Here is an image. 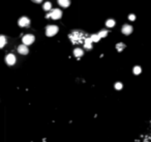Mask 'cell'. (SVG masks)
<instances>
[{
    "mask_svg": "<svg viewBox=\"0 0 151 142\" xmlns=\"http://www.w3.org/2000/svg\"><path fill=\"white\" fill-rule=\"evenodd\" d=\"M68 37H69V39L72 41V44L78 45V44H82V43L84 44L85 39H87L88 36L85 32H82V31H80V30H74L69 34Z\"/></svg>",
    "mask_w": 151,
    "mask_h": 142,
    "instance_id": "cell-1",
    "label": "cell"
},
{
    "mask_svg": "<svg viewBox=\"0 0 151 142\" xmlns=\"http://www.w3.org/2000/svg\"><path fill=\"white\" fill-rule=\"evenodd\" d=\"M62 17V12L59 8H54L53 10H52L51 13L48 14V15L46 16V18H52L53 20H58V19H60Z\"/></svg>",
    "mask_w": 151,
    "mask_h": 142,
    "instance_id": "cell-2",
    "label": "cell"
},
{
    "mask_svg": "<svg viewBox=\"0 0 151 142\" xmlns=\"http://www.w3.org/2000/svg\"><path fill=\"white\" fill-rule=\"evenodd\" d=\"M59 28L56 25H48L46 27V35L47 36H54L58 32Z\"/></svg>",
    "mask_w": 151,
    "mask_h": 142,
    "instance_id": "cell-3",
    "label": "cell"
},
{
    "mask_svg": "<svg viewBox=\"0 0 151 142\" xmlns=\"http://www.w3.org/2000/svg\"><path fill=\"white\" fill-rule=\"evenodd\" d=\"M34 39H35L34 35H32V34H26V35L23 36V39H22V41H23V44H24V45H26V46H28V45H31L32 43H33Z\"/></svg>",
    "mask_w": 151,
    "mask_h": 142,
    "instance_id": "cell-4",
    "label": "cell"
},
{
    "mask_svg": "<svg viewBox=\"0 0 151 142\" xmlns=\"http://www.w3.org/2000/svg\"><path fill=\"white\" fill-rule=\"evenodd\" d=\"M18 24L20 27H28L30 25V20L27 17H22V18L19 19Z\"/></svg>",
    "mask_w": 151,
    "mask_h": 142,
    "instance_id": "cell-5",
    "label": "cell"
},
{
    "mask_svg": "<svg viewBox=\"0 0 151 142\" xmlns=\"http://www.w3.org/2000/svg\"><path fill=\"white\" fill-rule=\"evenodd\" d=\"M16 60H17V58L14 54H7L5 56V62L8 65H14L16 63Z\"/></svg>",
    "mask_w": 151,
    "mask_h": 142,
    "instance_id": "cell-6",
    "label": "cell"
},
{
    "mask_svg": "<svg viewBox=\"0 0 151 142\" xmlns=\"http://www.w3.org/2000/svg\"><path fill=\"white\" fill-rule=\"evenodd\" d=\"M123 34H125V35H129V34L133 32V26L128 25V24H124L122 26V29H121Z\"/></svg>",
    "mask_w": 151,
    "mask_h": 142,
    "instance_id": "cell-7",
    "label": "cell"
},
{
    "mask_svg": "<svg viewBox=\"0 0 151 142\" xmlns=\"http://www.w3.org/2000/svg\"><path fill=\"white\" fill-rule=\"evenodd\" d=\"M18 52L20 53V54H22V55H26V54H28V52H29V50H28V47L26 46V45H20V46L18 47Z\"/></svg>",
    "mask_w": 151,
    "mask_h": 142,
    "instance_id": "cell-8",
    "label": "cell"
},
{
    "mask_svg": "<svg viewBox=\"0 0 151 142\" xmlns=\"http://www.w3.org/2000/svg\"><path fill=\"white\" fill-rule=\"evenodd\" d=\"M57 2L62 7H68L70 4V0H57Z\"/></svg>",
    "mask_w": 151,
    "mask_h": 142,
    "instance_id": "cell-9",
    "label": "cell"
},
{
    "mask_svg": "<svg viewBox=\"0 0 151 142\" xmlns=\"http://www.w3.org/2000/svg\"><path fill=\"white\" fill-rule=\"evenodd\" d=\"M92 43L93 41H91V39H90V37H87L84 41V47L86 49H92Z\"/></svg>",
    "mask_w": 151,
    "mask_h": 142,
    "instance_id": "cell-10",
    "label": "cell"
},
{
    "mask_svg": "<svg viewBox=\"0 0 151 142\" xmlns=\"http://www.w3.org/2000/svg\"><path fill=\"white\" fill-rule=\"evenodd\" d=\"M83 54H84V52H83L82 49H80V48H76V49L74 50V55L76 57H78V58L83 56Z\"/></svg>",
    "mask_w": 151,
    "mask_h": 142,
    "instance_id": "cell-11",
    "label": "cell"
},
{
    "mask_svg": "<svg viewBox=\"0 0 151 142\" xmlns=\"http://www.w3.org/2000/svg\"><path fill=\"white\" fill-rule=\"evenodd\" d=\"M115 24H116L115 20H113V19H109V20H107V22H106V25H107V27H109V28L114 27Z\"/></svg>",
    "mask_w": 151,
    "mask_h": 142,
    "instance_id": "cell-12",
    "label": "cell"
},
{
    "mask_svg": "<svg viewBox=\"0 0 151 142\" xmlns=\"http://www.w3.org/2000/svg\"><path fill=\"white\" fill-rule=\"evenodd\" d=\"M6 44V37L4 35H0V49L3 48Z\"/></svg>",
    "mask_w": 151,
    "mask_h": 142,
    "instance_id": "cell-13",
    "label": "cell"
},
{
    "mask_svg": "<svg viewBox=\"0 0 151 142\" xmlns=\"http://www.w3.org/2000/svg\"><path fill=\"white\" fill-rule=\"evenodd\" d=\"M124 48H125V44H123V43H118V44L116 45V49H117L118 52L123 51Z\"/></svg>",
    "mask_w": 151,
    "mask_h": 142,
    "instance_id": "cell-14",
    "label": "cell"
},
{
    "mask_svg": "<svg viewBox=\"0 0 151 142\" xmlns=\"http://www.w3.org/2000/svg\"><path fill=\"white\" fill-rule=\"evenodd\" d=\"M133 74H135V75H140V74H141V72H142L141 67H139V65H136V67H133Z\"/></svg>",
    "mask_w": 151,
    "mask_h": 142,
    "instance_id": "cell-15",
    "label": "cell"
},
{
    "mask_svg": "<svg viewBox=\"0 0 151 142\" xmlns=\"http://www.w3.org/2000/svg\"><path fill=\"white\" fill-rule=\"evenodd\" d=\"M90 39H91L92 41H94V43H98V41H100V37L98 34H92V35H90Z\"/></svg>",
    "mask_w": 151,
    "mask_h": 142,
    "instance_id": "cell-16",
    "label": "cell"
},
{
    "mask_svg": "<svg viewBox=\"0 0 151 142\" xmlns=\"http://www.w3.org/2000/svg\"><path fill=\"white\" fill-rule=\"evenodd\" d=\"M43 8H44L45 10H50L52 8V4L51 2H46L44 4V6H43Z\"/></svg>",
    "mask_w": 151,
    "mask_h": 142,
    "instance_id": "cell-17",
    "label": "cell"
},
{
    "mask_svg": "<svg viewBox=\"0 0 151 142\" xmlns=\"http://www.w3.org/2000/svg\"><path fill=\"white\" fill-rule=\"evenodd\" d=\"M98 35H100V39H102V37H106V36L108 35V31H107V30H102V31H100V33H98Z\"/></svg>",
    "mask_w": 151,
    "mask_h": 142,
    "instance_id": "cell-18",
    "label": "cell"
},
{
    "mask_svg": "<svg viewBox=\"0 0 151 142\" xmlns=\"http://www.w3.org/2000/svg\"><path fill=\"white\" fill-rule=\"evenodd\" d=\"M123 85H122V83L121 82H117L115 83V89H117V90H120V89H122Z\"/></svg>",
    "mask_w": 151,
    "mask_h": 142,
    "instance_id": "cell-19",
    "label": "cell"
},
{
    "mask_svg": "<svg viewBox=\"0 0 151 142\" xmlns=\"http://www.w3.org/2000/svg\"><path fill=\"white\" fill-rule=\"evenodd\" d=\"M128 19H129L131 21H135L136 20V16L133 15V14H131V15L128 16Z\"/></svg>",
    "mask_w": 151,
    "mask_h": 142,
    "instance_id": "cell-20",
    "label": "cell"
},
{
    "mask_svg": "<svg viewBox=\"0 0 151 142\" xmlns=\"http://www.w3.org/2000/svg\"><path fill=\"white\" fill-rule=\"evenodd\" d=\"M32 1H33V2H35V3H41L43 0H32Z\"/></svg>",
    "mask_w": 151,
    "mask_h": 142,
    "instance_id": "cell-21",
    "label": "cell"
}]
</instances>
